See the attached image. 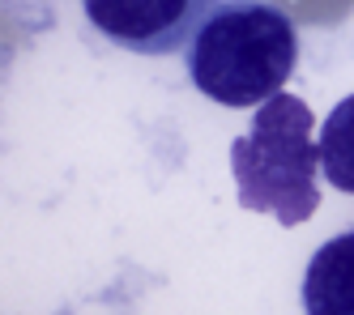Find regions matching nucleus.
I'll use <instances>...</instances> for the list:
<instances>
[{
  "label": "nucleus",
  "instance_id": "obj_1",
  "mask_svg": "<svg viewBox=\"0 0 354 315\" xmlns=\"http://www.w3.org/2000/svg\"><path fill=\"white\" fill-rule=\"evenodd\" d=\"M192 86L222 107H261L299 64L295 21L269 0H218L184 51Z\"/></svg>",
  "mask_w": 354,
  "mask_h": 315
},
{
  "label": "nucleus",
  "instance_id": "obj_2",
  "mask_svg": "<svg viewBox=\"0 0 354 315\" xmlns=\"http://www.w3.org/2000/svg\"><path fill=\"white\" fill-rule=\"evenodd\" d=\"M316 115L295 94H273L252 115L248 133L231 141V171L239 204L248 213H273L282 226H299L320 209V141Z\"/></svg>",
  "mask_w": 354,
  "mask_h": 315
},
{
  "label": "nucleus",
  "instance_id": "obj_3",
  "mask_svg": "<svg viewBox=\"0 0 354 315\" xmlns=\"http://www.w3.org/2000/svg\"><path fill=\"white\" fill-rule=\"evenodd\" d=\"M218 0H82V13L107 43L137 56L188 51Z\"/></svg>",
  "mask_w": 354,
  "mask_h": 315
},
{
  "label": "nucleus",
  "instance_id": "obj_4",
  "mask_svg": "<svg viewBox=\"0 0 354 315\" xmlns=\"http://www.w3.org/2000/svg\"><path fill=\"white\" fill-rule=\"evenodd\" d=\"M303 311L308 315H354V230L333 234L308 260Z\"/></svg>",
  "mask_w": 354,
  "mask_h": 315
},
{
  "label": "nucleus",
  "instance_id": "obj_5",
  "mask_svg": "<svg viewBox=\"0 0 354 315\" xmlns=\"http://www.w3.org/2000/svg\"><path fill=\"white\" fill-rule=\"evenodd\" d=\"M320 171L337 192L354 196V94H346L320 128Z\"/></svg>",
  "mask_w": 354,
  "mask_h": 315
}]
</instances>
